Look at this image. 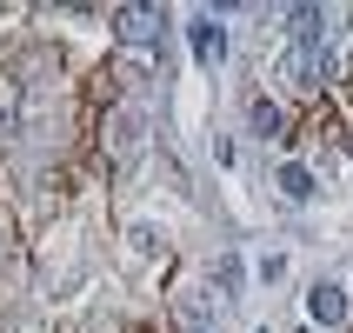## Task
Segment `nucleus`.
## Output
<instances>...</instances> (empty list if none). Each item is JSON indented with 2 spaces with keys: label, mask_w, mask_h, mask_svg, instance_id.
<instances>
[{
  "label": "nucleus",
  "mask_w": 353,
  "mask_h": 333,
  "mask_svg": "<svg viewBox=\"0 0 353 333\" xmlns=\"http://www.w3.org/2000/svg\"><path fill=\"white\" fill-rule=\"evenodd\" d=\"M134 154H140V114H134V107H120V114H114V160H120V167H134Z\"/></svg>",
  "instance_id": "nucleus-4"
},
{
  "label": "nucleus",
  "mask_w": 353,
  "mask_h": 333,
  "mask_svg": "<svg viewBox=\"0 0 353 333\" xmlns=\"http://www.w3.org/2000/svg\"><path fill=\"white\" fill-rule=\"evenodd\" d=\"M280 194H287V200H314V174L287 160V167H280Z\"/></svg>",
  "instance_id": "nucleus-6"
},
{
  "label": "nucleus",
  "mask_w": 353,
  "mask_h": 333,
  "mask_svg": "<svg viewBox=\"0 0 353 333\" xmlns=\"http://www.w3.org/2000/svg\"><path fill=\"white\" fill-rule=\"evenodd\" d=\"M294 80H300V87H327V80H334V54H327V40H300Z\"/></svg>",
  "instance_id": "nucleus-2"
},
{
  "label": "nucleus",
  "mask_w": 353,
  "mask_h": 333,
  "mask_svg": "<svg viewBox=\"0 0 353 333\" xmlns=\"http://www.w3.org/2000/svg\"><path fill=\"white\" fill-rule=\"evenodd\" d=\"M254 134H280V107L274 100H254Z\"/></svg>",
  "instance_id": "nucleus-7"
},
{
  "label": "nucleus",
  "mask_w": 353,
  "mask_h": 333,
  "mask_svg": "<svg viewBox=\"0 0 353 333\" xmlns=\"http://www.w3.org/2000/svg\"><path fill=\"white\" fill-rule=\"evenodd\" d=\"M194 333H207V327H194Z\"/></svg>",
  "instance_id": "nucleus-8"
},
{
  "label": "nucleus",
  "mask_w": 353,
  "mask_h": 333,
  "mask_svg": "<svg viewBox=\"0 0 353 333\" xmlns=\"http://www.w3.org/2000/svg\"><path fill=\"white\" fill-rule=\"evenodd\" d=\"M160 27H167V20H160L154 7H120V14H114V34L127 40V47H154Z\"/></svg>",
  "instance_id": "nucleus-1"
},
{
  "label": "nucleus",
  "mask_w": 353,
  "mask_h": 333,
  "mask_svg": "<svg viewBox=\"0 0 353 333\" xmlns=\"http://www.w3.org/2000/svg\"><path fill=\"white\" fill-rule=\"evenodd\" d=\"M307 314H314L320 327H340V320H347V300H340V287H314V294H307Z\"/></svg>",
  "instance_id": "nucleus-5"
},
{
  "label": "nucleus",
  "mask_w": 353,
  "mask_h": 333,
  "mask_svg": "<svg viewBox=\"0 0 353 333\" xmlns=\"http://www.w3.org/2000/svg\"><path fill=\"white\" fill-rule=\"evenodd\" d=\"M187 40H194V60H200V67H220V60H227V27H220L214 14H200L194 27H187Z\"/></svg>",
  "instance_id": "nucleus-3"
}]
</instances>
